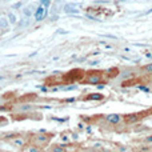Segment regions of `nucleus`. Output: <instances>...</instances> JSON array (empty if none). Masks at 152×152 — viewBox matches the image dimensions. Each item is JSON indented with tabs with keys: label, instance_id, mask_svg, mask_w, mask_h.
Segmentation results:
<instances>
[{
	"label": "nucleus",
	"instance_id": "11",
	"mask_svg": "<svg viewBox=\"0 0 152 152\" xmlns=\"http://www.w3.org/2000/svg\"><path fill=\"white\" fill-rule=\"evenodd\" d=\"M103 99V95L100 94H91L86 97V100H102Z\"/></svg>",
	"mask_w": 152,
	"mask_h": 152
},
{
	"label": "nucleus",
	"instance_id": "10",
	"mask_svg": "<svg viewBox=\"0 0 152 152\" xmlns=\"http://www.w3.org/2000/svg\"><path fill=\"white\" fill-rule=\"evenodd\" d=\"M126 120L128 121V123H135V121L139 120V115H137V113H131V115H127Z\"/></svg>",
	"mask_w": 152,
	"mask_h": 152
},
{
	"label": "nucleus",
	"instance_id": "16",
	"mask_svg": "<svg viewBox=\"0 0 152 152\" xmlns=\"http://www.w3.org/2000/svg\"><path fill=\"white\" fill-rule=\"evenodd\" d=\"M31 105H27V104H24L23 105V107H20V108H19V111H29V110H31Z\"/></svg>",
	"mask_w": 152,
	"mask_h": 152
},
{
	"label": "nucleus",
	"instance_id": "18",
	"mask_svg": "<svg viewBox=\"0 0 152 152\" xmlns=\"http://www.w3.org/2000/svg\"><path fill=\"white\" fill-rule=\"evenodd\" d=\"M145 142H147V143H152V135H151V136L145 137Z\"/></svg>",
	"mask_w": 152,
	"mask_h": 152
},
{
	"label": "nucleus",
	"instance_id": "3",
	"mask_svg": "<svg viewBox=\"0 0 152 152\" xmlns=\"http://www.w3.org/2000/svg\"><path fill=\"white\" fill-rule=\"evenodd\" d=\"M51 136H52V135L37 134V135H35V143H36L37 145H45V144H48V143H50Z\"/></svg>",
	"mask_w": 152,
	"mask_h": 152
},
{
	"label": "nucleus",
	"instance_id": "19",
	"mask_svg": "<svg viewBox=\"0 0 152 152\" xmlns=\"http://www.w3.org/2000/svg\"><path fill=\"white\" fill-rule=\"evenodd\" d=\"M147 13H152V8H151V10H150V11H148V12H147Z\"/></svg>",
	"mask_w": 152,
	"mask_h": 152
},
{
	"label": "nucleus",
	"instance_id": "5",
	"mask_svg": "<svg viewBox=\"0 0 152 152\" xmlns=\"http://www.w3.org/2000/svg\"><path fill=\"white\" fill-rule=\"evenodd\" d=\"M10 28H11V24H10V21H8L7 16L0 15V29H1L3 32H8Z\"/></svg>",
	"mask_w": 152,
	"mask_h": 152
},
{
	"label": "nucleus",
	"instance_id": "14",
	"mask_svg": "<svg viewBox=\"0 0 152 152\" xmlns=\"http://www.w3.org/2000/svg\"><path fill=\"white\" fill-rule=\"evenodd\" d=\"M39 3H40V5H43L44 8H47L48 10V8L51 7V3L52 1H51V0H39Z\"/></svg>",
	"mask_w": 152,
	"mask_h": 152
},
{
	"label": "nucleus",
	"instance_id": "6",
	"mask_svg": "<svg viewBox=\"0 0 152 152\" xmlns=\"http://www.w3.org/2000/svg\"><path fill=\"white\" fill-rule=\"evenodd\" d=\"M105 120L111 124H118V123H120L121 116L118 115V113H110V115L105 116Z\"/></svg>",
	"mask_w": 152,
	"mask_h": 152
},
{
	"label": "nucleus",
	"instance_id": "20",
	"mask_svg": "<svg viewBox=\"0 0 152 152\" xmlns=\"http://www.w3.org/2000/svg\"><path fill=\"white\" fill-rule=\"evenodd\" d=\"M3 1H11V0H3Z\"/></svg>",
	"mask_w": 152,
	"mask_h": 152
},
{
	"label": "nucleus",
	"instance_id": "17",
	"mask_svg": "<svg viewBox=\"0 0 152 152\" xmlns=\"http://www.w3.org/2000/svg\"><path fill=\"white\" fill-rule=\"evenodd\" d=\"M15 136H16L15 134H7V135H4L5 139H12V137H15Z\"/></svg>",
	"mask_w": 152,
	"mask_h": 152
},
{
	"label": "nucleus",
	"instance_id": "15",
	"mask_svg": "<svg viewBox=\"0 0 152 152\" xmlns=\"http://www.w3.org/2000/svg\"><path fill=\"white\" fill-rule=\"evenodd\" d=\"M144 71L148 72V74H152V64H147V66H144Z\"/></svg>",
	"mask_w": 152,
	"mask_h": 152
},
{
	"label": "nucleus",
	"instance_id": "8",
	"mask_svg": "<svg viewBox=\"0 0 152 152\" xmlns=\"http://www.w3.org/2000/svg\"><path fill=\"white\" fill-rule=\"evenodd\" d=\"M12 143L16 145V147H24L27 140H26V137H23V136H15V139L12 140Z\"/></svg>",
	"mask_w": 152,
	"mask_h": 152
},
{
	"label": "nucleus",
	"instance_id": "1",
	"mask_svg": "<svg viewBox=\"0 0 152 152\" xmlns=\"http://www.w3.org/2000/svg\"><path fill=\"white\" fill-rule=\"evenodd\" d=\"M36 4H34V3H31V4H27L26 7L21 8V15H23L24 19H29L34 16L35 11H36Z\"/></svg>",
	"mask_w": 152,
	"mask_h": 152
},
{
	"label": "nucleus",
	"instance_id": "9",
	"mask_svg": "<svg viewBox=\"0 0 152 152\" xmlns=\"http://www.w3.org/2000/svg\"><path fill=\"white\" fill-rule=\"evenodd\" d=\"M100 80H102V76L97 74H91L88 76V79H87V81H88L89 84H97Z\"/></svg>",
	"mask_w": 152,
	"mask_h": 152
},
{
	"label": "nucleus",
	"instance_id": "13",
	"mask_svg": "<svg viewBox=\"0 0 152 152\" xmlns=\"http://www.w3.org/2000/svg\"><path fill=\"white\" fill-rule=\"evenodd\" d=\"M51 152H66V150H64V147L56 144V145H53V147L51 148Z\"/></svg>",
	"mask_w": 152,
	"mask_h": 152
},
{
	"label": "nucleus",
	"instance_id": "2",
	"mask_svg": "<svg viewBox=\"0 0 152 152\" xmlns=\"http://www.w3.org/2000/svg\"><path fill=\"white\" fill-rule=\"evenodd\" d=\"M47 13H48V10H47V8H44L43 5L39 4V5H37V8H36V11H35V13H34L35 20H36V21L44 20L45 16H47Z\"/></svg>",
	"mask_w": 152,
	"mask_h": 152
},
{
	"label": "nucleus",
	"instance_id": "4",
	"mask_svg": "<svg viewBox=\"0 0 152 152\" xmlns=\"http://www.w3.org/2000/svg\"><path fill=\"white\" fill-rule=\"evenodd\" d=\"M64 12L66 13H69V15H76V13L80 12V10H79V7L76 4H72V3H69V4H66L63 7Z\"/></svg>",
	"mask_w": 152,
	"mask_h": 152
},
{
	"label": "nucleus",
	"instance_id": "12",
	"mask_svg": "<svg viewBox=\"0 0 152 152\" xmlns=\"http://www.w3.org/2000/svg\"><path fill=\"white\" fill-rule=\"evenodd\" d=\"M26 152H42V150L39 148L37 144H35V145H28L26 148Z\"/></svg>",
	"mask_w": 152,
	"mask_h": 152
},
{
	"label": "nucleus",
	"instance_id": "7",
	"mask_svg": "<svg viewBox=\"0 0 152 152\" xmlns=\"http://www.w3.org/2000/svg\"><path fill=\"white\" fill-rule=\"evenodd\" d=\"M5 16H7V19H8V21H10L11 26H16V24L19 23L18 16H16V13H15V12H12V11H10V12H8Z\"/></svg>",
	"mask_w": 152,
	"mask_h": 152
}]
</instances>
